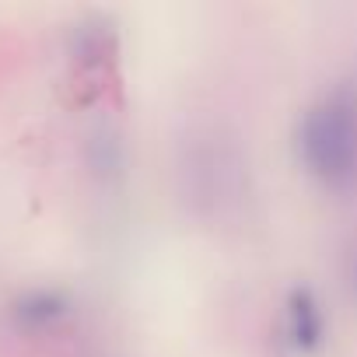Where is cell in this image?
Wrapping results in <instances>:
<instances>
[{
  "label": "cell",
  "mask_w": 357,
  "mask_h": 357,
  "mask_svg": "<svg viewBox=\"0 0 357 357\" xmlns=\"http://www.w3.org/2000/svg\"><path fill=\"white\" fill-rule=\"evenodd\" d=\"M56 315H63V301L56 294H29L18 301V319L25 326H43Z\"/></svg>",
  "instance_id": "3"
},
{
  "label": "cell",
  "mask_w": 357,
  "mask_h": 357,
  "mask_svg": "<svg viewBox=\"0 0 357 357\" xmlns=\"http://www.w3.org/2000/svg\"><path fill=\"white\" fill-rule=\"evenodd\" d=\"M298 154L326 186H347L357 175V116L347 98H326L298 126Z\"/></svg>",
  "instance_id": "1"
},
{
  "label": "cell",
  "mask_w": 357,
  "mask_h": 357,
  "mask_svg": "<svg viewBox=\"0 0 357 357\" xmlns=\"http://www.w3.org/2000/svg\"><path fill=\"white\" fill-rule=\"evenodd\" d=\"M287 319H291V336L298 350H319L326 322H322V308L315 301V294L308 287L291 291V305H287Z\"/></svg>",
  "instance_id": "2"
}]
</instances>
